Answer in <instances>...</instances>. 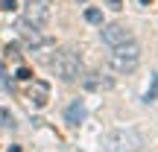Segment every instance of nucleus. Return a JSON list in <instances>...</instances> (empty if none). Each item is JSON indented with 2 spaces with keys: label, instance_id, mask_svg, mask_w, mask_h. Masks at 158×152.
<instances>
[{
  "label": "nucleus",
  "instance_id": "7",
  "mask_svg": "<svg viewBox=\"0 0 158 152\" xmlns=\"http://www.w3.org/2000/svg\"><path fill=\"white\" fill-rule=\"evenodd\" d=\"M27 100L32 102L35 108H44L47 100H50V85H47V82H38V79H32V85L27 88Z\"/></svg>",
  "mask_w": 158,
  "mask_h": 152
},
{
  "label": "nucleus",
  "instance_id": "6",
  "mask_svg": "<svg viewBox=\"0 0 158 152\" xmlns=\"http://www.w3.org/2000/svg\"><path fill=\"white\" fill-rule=\"evenodd\" d=\"M18 35H21L23 38V44L27 47H44V44H50V38H47V35H41V29L38 27H32V23H27V21H21L18 23Z\"/></svg>",
  "mask_w": 158,
  "mask_h": 152
},
{
  "label": "nucleus",
  "instance_id": "4",
  "mask_svg": "<svg viewBox=\"0 0 158 152\" xmlns=\"http://www.w3.org/2000/svg\"><path fill=\"white\" fill-rule=\"evenodd\" d=\"M100 38H102V44H108V47L114 50V47L132 41V32L123 27V23H106V27L100 29Z\"/></svg>",
  "mask_w": 158,
  "mask_h": 152
},
{
  "label": "nucleus",
  "instance_id": "9",
  "mask_svg": "<svg viewBox=\"0 0 158 152\" xmlns=\"http://www.w3.org/2000/svg\"><path fill=\"white\" fill-rule=\"evenodd\" d=\"M64 117H68L70 126H79L85 117H88V108H85V102H82V100H73V102L68 105V111H64Z\"/></svg>",
  "mask_w": 158,
  "mask_h": 152
},
{
  "label": "nucleus",
  "instance_id": "1",
  "mask_svg": "<svg viewBox=\"0 0 158 152\" xmlns=\"http://www.w3.org/2000/svg\"><path fill=\"white\" fill-rule=\"evenodd\" d=\"M102 149L106 152H141L143 149V135L132 126L126 129H111L102 135Z\"/></svg>",
  "mask_w": 158,
  "mask_h": 152
},
{
  "label": "nucleus",
  "instance_id": "14",
  "mask_svg": "<svg viewBox=\"0 0 158 152\" xmlns=\"http://www.w3.org/2000/svg\"><path fill=\"white\" fill-rule=\"evenodd\" d=\"M106 3H108V6H111V9H114V12H120V9H123V0H106Z\"/></svg>",
  "mask_w": 158,
  "mask_h": 152
},
{
  "label": "nucleus",
  "instance_id": "15",
  "mask_svg": "<svg viewBox=\"0 0 158 152\" xmlns=\"http://www.w3.org/2000/svg\"><path fill=\"white\" fill-rule=\"evenodd\" d=\"M6 56H18V44H6Z\"/></svg>",
  "mask_w": 158,
  "mask_h": 152
},
{
  "label": "nucleus",
  "instance_id": "11",
  "mask_svg": "<svg viewBox=\"0 0 158 152\" xmlns=\"http://www.w3.org/2000/svg\"><path fill=\"white\" fill-rule=\"evenodd\" d=\"M155 94H158V73H152V79H149V88H147V94H143V102H152Z\"/></svg>",
  "mask_w": 158,
  "mask_h": 152
},
{
  "label": "nucleus",
  "instance_id": "2",
  "mask_svg": "<svg viewBox=\"0 0 158 152\" xmlns=\"http://www.w3.org/2000/svg\"><path fill=\"white\" fill-rule=\"evenodd\" d=\"M53 73H56L62 82H76V79H82L85 68H82V56H79L76 47H64V50L56 53V59L50 62Z\"/></svg>",
  "mask_w": 158,
  "mask_h": 152
},
{
  "label": "nucleus",
  "instance_id": "3",
  "mask_svg": "<svg viewBox=\"0 0 158 152\" xmlns=\"http://www.w3.org/2000/svg\"><path fill=\"white\" fill-rule=\"evenodd\" d=\"M108 64H111V70H117V73H132V70H138V64H141V44L126 41V44L114 47L111 56H108Z\"/></svg>",
  "mask_w": 158,
  "mask_h": 152
},
{
  "label": "nucleus",
  "instance_id": "13",
  "mask_svg": "<svg viewBox=\"0 0 158 152\" xmlns=\"http://www.w3.org/2000/svg\"><path fill=\"white\" fill-rule=\"evenodd\" d=\"M0 9H3V12H15V9H18V0H3Z\"/></svg>",
  "mask_w": 158,
  "mask_h": 152
},
{
  "label": "nucleus",
  "instance_id": "12",
  "mask_svg": "<svg viewBox=\"0 0 158 152\" xmlns=\"http://www.w3.org/2000/svg\"><path fill=\"white\" fill-rule=\"evenodd\" d=\"M15 79H21V82H29V79H32V70H29V68H23V64H21V68L15 70Z\"/></svg>",
  "mask_w": 158,
  "mask_h": 152
},
{
  "label": "nucleus",
  "instance_id": "5",
  "mask_svg": "<svg viewBox=\"0 0 158 152\" xmlns=\"http://www.w3.org/2000/svg\"><path fill=\"white\" fill-rule=\"evenodd\" d=\"M23 21L32 23V27H47V23H50V6L41 3V0L27 3V9H23Z\"/></svg>",
  "mask_w": 158,
  "mask_h": 152
},
{
  "label": "nucleus",
  "instance_id": "10",
  "mask_svg": "<svg viewBox=\"0 0 158 152\" xmlns=\"http://www.w3.org/2000/svg\"><path fill=\"white\" fill-rule=\"evenodd\" d=\"M85 21H88V23H100V27H102V12L97 9V6H88V9H85Z\"/></svg>",
  "mask_w": 158,
  "mask_h": 152
},
{
  "label": "nucleus",
  "instance_id": "17",
  "mask_svg": "<svg viewBox=\"0 0 158 152\" xmlns=\"http://www.w3.org/2000/svg\"><path fill=\"white\" fill-rule=\"evenodd\" d=\"M82 3H85V0H82Z\"/></svg>",
  "mask_w": 158,
  "mask_h": 152
},
{
  "label": "nucleus",
  "instance_id": "8",
  "mask_svg": "<svg viewBox=\"0 0 158 152\" xmlns=\"http://www.w3.org/2000/svg\"><path fill=\"white\" fill-rule=\"evenodd\" d=\"M82 88L85 91H111L114 79L102 76V73H82Z\"/></svg>",
  "mask_w": 158,
  "mask_h": 152
},
{
  "label": "nucleus",
  "instance_id": "16",
  "mask_svg": "<svg viewBox=\"0 0 158 152\" xmlns=\"http://www.w3.org/2000/svg\"><path fill=\"white\" fill-rule=\"evenodd\" d=\"M138 3H141V6H149V0H138Z\"/></svg>",
  "mask_w": 158,
  "mask_h": 152
}]
</instances>
